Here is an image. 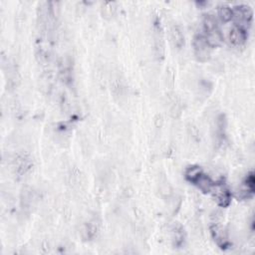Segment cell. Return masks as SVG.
Instances as JSON below:
<instances>
[{
  "label": "cell",
  "mask_w": 255,
  "mask_h": 255,
  "mask_svg": "<svg viewBox=\"0 0 255 255\" xmlns=\"http://www.w3.org/2000/svg\"><path fill=\"white\" fill-rule=\"evenodd\" d=\"M254 193H255V175H254V171L250 170L242 179L241 184L236 190L235 197L238 200H248L254 196Z\"/></svg>",
  "instance_id": "obj_8"
},
{
  "label": "cell",
  "mask_w": 255,
  "mask_h": 255,
  "mask_svg": "<svg viewBox=\"0 0 255 255\" xmlns=\"http://www.w3.org/2000/svg\"><path fill=\"white\" fill-rule=\"evenodd\" d=\"M217 16L222 23H228L233 19V9L228 5H220L217 8Z\"/></svg>",
  "instance_id": "obj_16"
},
{
  "label": "cell",
  "mask_w": 255,
  "mask_h": 255,
  "mask_svg": "<svg viewBox=\"0 0 255 255\" xmlns=\"http://www.w3.org/2000/svg\"><path fill=\"white\" fill-rule=\"evenodd\" d=\"M36 200V196H35V191L30 188V187H26L22 190L21 193V204L23 206L24 209H30Z\"/></svg>",
  "instance_id": "obj_15"
},
{
  "label": "cell",
  "mask_w": 255,
  "mask_h": 255,
  "mask_svg": "<svg viewBox=\"0 0 255 255\" xmlns=\"http://www.w3.org/2000/svg\"><path fill=\"white\" fill-rule=\"evenodd\" d=\"M183 176L187 182L194 185L204 194L210 193L215 182L199 165H188L184 170Z\"/></svg>",
  "instance_id": "obj_1"
},
{
  "label": "cell",
  "mask_w": 255,
  "mask_h": 255,
  "mask_svg": "<svg viewBox=\"0 0 255 255\" xmlns=\"http://www.w3.org/2000/svg\"><path fill=\"white\" fill-rule=\"evenodd\" d=\"M152 39L154 56L158 61H162L165 55V40L163 27L158 17H154L152 21Z\"/></svg>",
  "instance_id": "obj_3"
},
{
  "label": "cell",
  "mask_w": 255,
  "mask_h": 255,
  "mask_svg": "<svg viewBox=\"0 0 255 255\" xmlns=\"http://www.w3.org/2000/svg\"><path fill=\"white\" fill-rule=\"evenodd\" d=\"M170 40L174 48L181 49L185 44L184 34L178 25H173L170 28Z\"/></svg>",
  "instance_id": "obj_13"
},
{
  "label": "cell",
  "mask_w": 255,
  "mask_h": 255,
  "mask_svg": "<svg viewBox=\"0 0 255 255\" xmlns=\"http://www.w3.org/2000/svg\"><path fill=\"white\" fill-rule=\"evenodd\" d=\"M226 127L227 120L225 115L220 114L216 120V138L220 144H222L226 139Z\"/></svg>",
  "instance_id": "obj_14"
},
{
  "label": "cell",
  "mask_w": 255,
  "mask_h": 255,
  "mask_svg": "<svg viewBox=\"0 0 255 255\" xmlns=\"http://www.w3.org/2000/svg\"><path fill=\"white\" fill-rule=\"evenodd\" d=\"M170 239L173 248L180 249L186 242V231L179 222H173L170 226Z\"/></svg>",
  "instance_id": "obj_9"
},
{
  "label": "cell",
  "mask_w": 255,
  "mask_h": 255,
  "mask_svg": "<svg viewBox=\"0 0 255 255\" xmlns=\"http://www.w3.org/2000/svg\"><path fill=\"white\" fill-rule=\"evenodd\" d=\"M117 11V5L115 2H105L102 4L101 12L103 17L112 18Z\"/></svg>",
  "instance_id": "obj_17"
},
{
  "label": "cell",
  "mask_w": 255,
  "mask_h": 255,
  "mask_svg": "<svg viewBox=\"0 0 255 255\" xmlns=\"http://www.w3.org/2000/svg\"><path fill=\"white\" fill-rule=\"evenodd\" d=\"M33 167V161L27 154H18L13 159V168L18 176H24Z\"/></svg>",
  "instance_id": "obj_11"
},
{
  "label": "cell",
  "mask_w": 255,
  "mask_h": 255,
  "mask_svg": "<svg viewBox=\"0 0 255 255\" xmlns=\"http://www.w3.org/2000/svg\"><path fill=\"white\" fill-rule=\"evenodd\" d=\"M202 23L204 31L203 35L211 48L213 49L215 47H219L223 43V35L216 18L211 14H205Z\"/></svg>",
  "instance_id": "obj_2"
},
{
  "label": "cell",
  "mask_w": 255,
  "mask_h": 255,
  "mask_svg": "<svg viewBox=\"0 0 255 255\" xmlns=\"http://www.w3.org/2000/svg\"><path fill=\"white\" fill-rule=\"evenodd\" d=\"M232 9H233L232 20H234V24L248 30L253 21L252 8L246 4H239L232 7Z\"/></svg>",
  "instance_id": "obj_7"
},
{
  "label": "cell",
  "mask_w": 255,
  "mask_h": 255,
  "mask_svg": "<svg viewBox=\"0 0 255 255\" xmlns=\"http://www.w3.org/2000/svg\"><path fill=\"white\" fill-rule=\"evenodd\" d=\"M209 233L213 242L220 250L227 251L231 248L232 243L230 241L228 231L222 224L217 222L211 223L209 225Z\"/></svg>",
  "instance_id": "obj_4"
},
{
  "label": "cell",
  "mask_w": 255,
  "mask_h": 255,
  "mask_svg": "<svg viewBox=\"0 0 255 255\" xmlns=\"http://www.w3.org/2000/svg\"><path fill=\"white\" fill-rule=\"evenodd\" d=\"M248 39V30L233 24V26L228 31V40L231 45L235 47H240L246 43Z\"/></svg>",
  "instance_id": "obj_10"
},
{
  "label": "cell",
  "mask_w": 255,
  "mask_h": 255,
  "mask_svg": "<svg viewBox=\"0 0 255 255\" xmlns=\"http://www.w3.org/2000/svg\"><path fill=\"white\" fill-rule=\"evenodd\" d=\"M210 194L214 198L216 204L222 208H226L232 201V192L223 179L214 182Z\"/></svg>",
  "instance_id": "obj_5"
},
{
  "label": "cell",
  "mask_w": 255,
  "mask_h": 255,
  "mask_svg": "<svg viewBox=\"0 0 255 255\" xmlns=\"http://www.w3.org/2000/svg\"><path fill=\"white\" fill-rule=\"evenodd\" d=\"M193 55L200 63H205L210 60L212 48L205 39L203 34H196L192 40Z\"/></svg>",
  "instance_id": "obj_6"
},
{
  "label": "cell",
  "mask_w": 255,
  "mask_h": 255,
  "mask_svg": "<svg viewBox=\"0 0 255 255\" xmlns=\"http://www.w3.org/2000/svg\"><path fill=\"white\" fill-rule=\"evenodd\" d=\"M99 230H100V224L98 220L95 218L90 219L87 222H85L80 229L81 238L84 241H91L95 239V237H97Z\"/></svg>",
  "instance_id": "obj_12"
}]
</instances>
